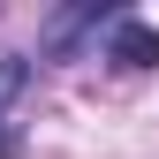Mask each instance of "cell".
I'll return each mask as SVG.
<instances>
[{
	"mask_svg": "<svg viewBox=\"0 0 159 159\" xmlns=\"http://www.w3.org/2000/svg\"><path fill=\"white\" fill-rule=\"evenodd\" d=\"M30 91V61L0 53V159H15V98Z\"/></svg>",
	"mask_w": 159,
	"mask_h": 159,
	"instance_id": "1",
	"label": "cell"
},
{
	"mask_svg": "<svg viewBox=\"0 0 159 159\" xmlns=\"http://www.w3.org/2000/svg\"><path fill=\"white\" fill-rule=\"evenodd\" d=\"M106 53H114L121 68H152V61H159V30L136 23V15H114V46H106Z\"/></svg>",
	"mask_w": 159,
	"mask_h": 159,
	"instance_id": "2",
	"label": "cell"
}]
</instances>
